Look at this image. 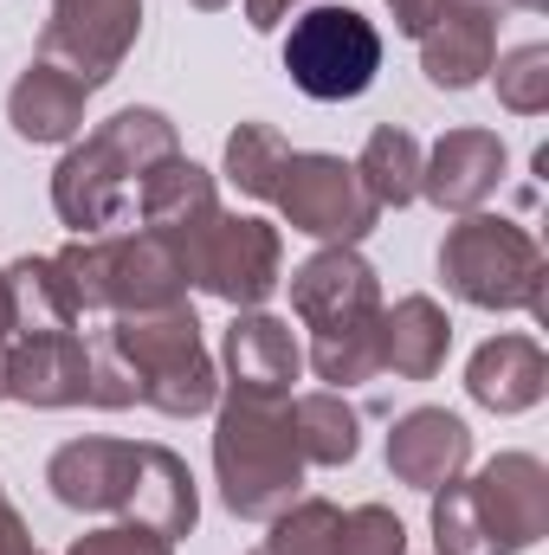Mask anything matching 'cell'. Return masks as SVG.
I'll return each instance as SVG.
<instances>
[{"label": "cell", "mask_w": 549, "mask_h": 555, "mask_svg": "<svg viewBox=\"0 0 549 555\" xmlns=\"http://www.w3.org/2000/svg\"><path fill=\"white\" fill-rule=\"evenodd\" d=\"M284 414H291V433H297L304 465H330V472L356 465V452H362V414H356L336 388L291 395V401H284Z\"/></svg>", "instance_id": "23"}, {"label": "cell", "mask_w": 549, "mask_h": 555, "mask_svg": "<svg viewBox=\"0 0 549 555\" xmlns=\"http://www.w3.org/2000/svg\"><path fill=\"white\" fill-rule=\"evenodd\" d=\"M59 266L72 272V291L85 304V317H137V310H162L188 297V272L175 259V246L162 233H91L72 240L59 253Z\"/></svg>", "instance_id": "5"}, {"label": "cell", "mask_w": 549, "mask_h": 555, "mask_svg": "<svg viewBox=\"0 0 549 555\" xmlns=\"http://www.w3.org/2000/svg\"><path fill=\"white\" fill-rule=\"evenodd\" d=\"M85 98L91 91L78 78H65L46 59H33L13 78V91H7V124H13V137L33 142V149H59V142H78V130H85Z\"/></svg>", "instance_id": "19"}, {"label": "cell", "mask_w": 549, "mask_h": 555, "mask_svg": "<svg viewBox=\"0 0 549 555\" xmlns=\"http://www.w3.org/2000/svg\"><path fill=\"white\" fill-rule=\"evenodd\" d=\"M297 7H317V0H246V26L253 33H278Z\"/></svg>", "instance_id": "32"}, {"label": "cell", "mask_w": 549, "mask_h": 555, "mask_svg": "<svg viewBox=\"0 0 549 555\" xmlns=\"http://www.w3.org/2000/svg\"><path fill=\"white\" fill-rule=\"evenodd\" d=\"M13 284V310H20V330H85V304L72 291V272L59 266V253H26L7 266Z\"/></svg>", "instance_id": "24"}, {"label": "cell", "mask_w": 549, "mask_h": 555, "mask_svg": "<svg viewBox=\"0 0 549 555\" xmlns=\"http://www.w3.org/2000/svg\"><path fill=\"white\" fill-rule=\"evenodd\" d=\"M181 272L194 291L233 304V310H259L284 284V240H278L272 220H253V214H214L207 227H194L181 246H175Z\"/></svg>", "instance_id": "7"}, {"label": "cell", "mask_w": 549, "mask_h": 555, "mask_svg": "<svg viewBox=\"0 0 549 555\" xmlns=\"http://www.w3.org/2000/svg\"><path fill=\"white\" fill-rule=\"evenodd\" d=\"M33 555H39V550H33Z\"/></svg>", "instance_id": "38"}, {"label": "cell", "mask_w": 549, "mask_h": 555, "mask_svg": "<svg viewBox=\"0 0 549 555\" xmlns=\"http://www.w3.org/2000/svg\"><path fill=\"white\" fill-rule=\"evenodd\" d=\"M382 72V33L369 13L317 0L284 33V78L310 104H356Z\"/></svg>", "instance_id": "6"}, {"label": "cell", "mask_w": 549, "mask_h": 555, "mask_svg": "<svg viewBox=\"0 0 549 555\" xmlns=\"http://www.w3.org/2000/svg\"><path fill=\"white\" fill-rule=\"evenodd\" d=\"M220 369H227V395L291 401V388L304 375V343L272 310H233V323L220 336Z\"/></svg>", "instance_id": "13"}, {"label": "cell", "mask_w": 549, "mask_h": 555, "mask_svg": "<svg viewBox=\"0 0 549 555\" xmlns=\"http://www.w3.org/2000/svg\"><path fill=\"white\" fill-rule=\"evenodd\" d=\"M304 452L284 401L220 395L214 401V485L220 504L246 524H272L284 504L304 498Z\"/></svg>", "instance_id": "3"}, {"label": "cell", "mask_w": 549, "mask_h": 555, "mask_svg": "<svg viewBox=\"0 0 549 555\" xmlns=\"http://www.w3.org/2000/svg\"><path fill=\"white\" fill-rule=\"evenodd\" d=\"M420 137L413 130H401V124H382V130H369V142H362V155H356V175H362V188H369V201L388 214H401V207H413L420 201Z\"/></svg>", "instance_id": "25"}, {"label": "cell", "mask_w": 549, "mask_h": 555, "mask_svg": "<svg viewBox=\"0 0 549 555\" xmlns=\"http://www.w3.org/2000/svg\"><path fill=\"white\" fill-rule=\"evenodd\" d=\"M124 524H142L168 543L194 537L201 524V491H194V472L188 459H175L168 446H142L137 459V485H130V504H124Z\"/></svg>", "instance_id": "22"}, {"label": "cell", "mask_w": 549, "mask_h": 555, "mask_svg": "<svg viewBox=\"0 0 549 555\" xmlns=\"http://www.w3.org/2000/svg\"><path fill=\"white\" fill-rule=\"evenodd\" d=\"M253 555H266V550H253Z\"/></svg>", "instance_id": "37"}, {"label": "cell", "mask_w": 549, "mask_h": 555, "mask_svg": "<svg viewBox=\"0 0 549 555\" xmlns=\"http://www.w3.org/2000/svg\"><path fill=\"white\" fill-rule=\"evenodd\" d=\"M7 401L20 408H85L91 349L78 330H20L7 343Z\"/></svg>", "instance_id": "12"}, {"label": "cell", "mask_w": 549, "mask_h": 555, "mask_svg": "<svg viewBox=\"0 0 549 555\" xmlns=\"http://www.w3.org/2000/svg\"><path fill=\"white\" fill-rule=\"evenodd\" d=\"M388 13H395V33H408V39H420L439 13H446V0H388Z\"/></svg>", "instance_id": "31"}, {"label": "cell", "mask_w": 549, "mask_h": 555, "mask_svg": "<svg viewBox=\"0 0 549 555\" xmlns=\"http://www.w3.org/2000/svg\"><path fill=\"white\" fill-rule=\"evenodd\" d=\"M137 439H65L52 459H46V485L65 511H85V517H124L130 504V485H137Z\"/></svg>", "instance_id": "14"}, {"label": "cell", "mask_w": 549, "mask_h": 555, "mask_svg": "<svg viewBox=\"0 0 549 555\" xmlns=\"http://www.w3.org/2000/svg\"><path fill=\"white\" fill-rule=\"evenodd\" d=\"M491 85H498V104L511 117H544L549 111V46L531 39V46H511L491 59Z\"/></svg>", "instance_id": "28"}, {"label": "cell", "mask_w": 549, "mask_h": 555, "mask_svg": "<svg viewBox=\"0 0 549 555\" xmlns=\"http://www.w3.org/2000/svg\"><path fill=\"white\" fill-rule=\"evenodd\" d=\"M65 555H175L168 537H155V530H142V524H104V530H91V537H78Z\"/></svg>", "instance_id": "30"}, {"label": "cell", "mask_w": 549, "mask_h": 555, "mask_svg": "<svg viewBox=\"0 0 549 555\" xmlns=\"http://www.w3.org/2000/svg\"><path fill=\"white\" fill-rule=\"evenodd\" d=\"M343 537V511L330 498H297L272 517V537L259 543L266 555H336Z\"/></svg>", "instance_id": "27"}, {"label": "cell", "mask_w": 549, "mask_h": 555, "mask_svg": "<svg viewBox=\"0 0 549 555\" xmlns=\"http://www.w3.org/2000/svg\"><path fill=\"white\" fill-rule=\"evenodd\" d=\"M20 336V310H13V284H7V266H0V343Z\"/></svg>", "instance_id": "33"}, {"label": "cell", "mask_w": 549, "mask_h": 555, "mask_svg": "<svg viewBox=\"0 0 549 555\" xmlns=\"http://www.w3.org/2000/svg\"><path fill=\"white\" fill-rule=\"evenodd\" d=\"M465 395L485 414H531L549 395V356L537 336H491L465 362Z\"/></svg>", "instance_id": "18"}, {"label": "cell", "mask_w": 549, "mask_h": 555, "mask_svg": "<svg viewBox=\"0 0 549 555\" xmlns=\"http://www.w3.org/2000/svg\"><path fill=\"white\" fill-rule=\"evenodd\" d=\"M446 7H485V13H511L518 7V13H544L549 0H446Z\"/></svg>", "instance_id": "34"}, {"label": "cell", "mask_w": 549, "mask_h": 555, "mask_svg": "<svg viewBox=\"0 0 549 555\" xmlns=\"http://www.w3.org/2000/svg\"><path fill=\"white\" fill-rule=\"evenodd\" d=\"M291 310L310 330V343L356 336V330H369L382 317V278L356 246H317L291 272Z\"/></svg>", "instance_id": "11"}, {"label": "cell", "mask_w": 549, "mask_h": 555, "mask_svg": "<svg viewBox=\"0 0 549 555\" xmlns=\"http://www.w3.org/2000/svg\"><path fill=\"white\" fill-rule=\"evenodd\" d=\"M472 465V426L452 414V408H408L388 433V472L395 485L408 491H439L452 478H465Z\"/></svg>", "instance_id": "16"}, {"label": "cell", "mask_w": 549, "mask_h": 555, "mask_svg": "<svg viewBox=\"0 0 549 555\" xmlns=\"http://www.w3.org/2000/svg\"><path fill=\"white\" fill-rule=\"evenodd\" d=\"M220 214V188H214V175L201 168V162H188V155H168L162 168H149L137 188V220L149 233H162L168 246H181L194 227H207Z\"/></svg>", "instance_id": "21"}, {"label": "cell", "mask_w": 549, "mask_h": 555, "mask_svg": "<svg viewBox=\"0 0 549 555\" xmlns=\"http://www.w3.org/2000/svg\"><path fill=\"white\" fill-rule=\"evenodd\" d=\"M375 343H382V375L395 382H433L452 356V317L433 297H395V310L382 304L375 317Z\"/></svg>", "instance_id": "20"}, {"label": "cell", "mask_w": 549, "mask_h": 555, "mask_svg": "<svg viewBox=\"0 0 549 555\" xmlns=\"http://www.w3.org/2000/svg\"><path fill=\"white\" fill-rule=\"evenodd\" d=\"M278 214L291 233L317 240V246H362L382 227V207L369 201L356 162L323 155V149H291L284 175H278Z\"/></svg>", "instance_id": "8"}, {"label": "cell", "mask_w": 549, "mask_h": 555, "mask_svg": "<svg viewBox=\"0 0 549 555\" xmlns=\"http://www.w3.org/2000/svg\"><path fill=\"white\" fill-rule=\"evenodd\" d=\"M137 33L142 0H52L39 26V59L78 78L85 91H104L137 52Z\"/></svg>", "instance_id": "9"}, {"label": "cell", "mask_w": 549, "mask_h": 555, "mask_svg": "<svg viewBox=\"0 0 549 555\" xmlns=\"http://www.w3.org/2000/svg\"><path fill=\"white\" fill-rule=\"evenodd\" d=\"M168 155H181V137H175V124H168L162 111L130 104V111L104 117L85 142H72L65 162L52 168V214H59L78 240L124 227L142 175L162 168Z\"/></svg>", "instance_id": "2"}, {"label": "cell", "mask_w": 549, "mask_h": 555, "mask_svg": "<svg viewBox=\"0 0 549 555\" xmlns=\"http://www.w3.org/2000/svg\"><path fill=\"white\" fill-rule=\"evenodd\" d=\"M505 168H511L505 137L465 124V130H446V137L420 155V194H426L439 214H478V207L498 194Z\"/></svg>", "instance_id": "15"}, {"label": "cell", "mask_w": 549, "mask_h": 555, "mask_svg": "<svg viewBox=\"0 0 549 555\" xmlns=\"http://www.w3.org/2000/svg\"><path fill=\"white\" fill-rule=\"evenodd\" d=\"M459 491L498 555H524L549 537V465L537 452H498L459 478Z\"/></svg>", "instance_id": "10"}, {"label": "cell", "mask_w": 549, "mask_h": 555, "mask_svg": "<svg viewBox=\"0 0 549 555\" xmlns=\"http://www.w3.org/2000/svg\"><path fill=\"white\" fill-rule=\"evenodd\" d=\"M304 369H310L317 382H330L336 395H343V388L375 382V375H382V343H375V323H369V330H356V336H323V343H310V349H304Z\"/></svg>", "instance_id": "29"}, {"label": "cell", "mask_w": 549, "mask_h": 555, "mask_svg": "<svg viewBox=\"0 0 549 555\" xmlns=\"http://www.w3.org/2000/svg\"><path fill=\"white\" fill-rule=\"evenodd\" d=\"M420 72L433 91H472L491 78V59H498V13L485 7H446L420 39Z\"/></svg>", "instance_id": "17"}, {"label": "cell", "mask_w": 549, "mask_h": 555, "mask_svg": "<svg viewBox=\"0 0 549 555\" xmlns=\"http://www.w3.org/2000/svg\"><path fill=\"white\" fill-rule=\"evenodd\" d=\"M439 278L459 304L472 310H531L544 317V246L531 227L498 220V214H459L439 240Z\"/></svg>", "instance_id": "4"}, {"label": "cell", "mask_w": 549, "mask_h": 555, "mask_svg": "<svg viewBox=\"0 0 549 555\" xmlns=\"http://www.w3.org/2000/svg\"><path fill=\"white\" fill-rule=\"evenodd\" d=\"M220 401V369L201 343L194 304H162L137 317H111L91 349V401L85 408H155L168 420H201Z\"/></svg>", "instance_id": "1"}, {"label": "cell", "mask_w": 549, "mask_h": 555, "mask_svg": "<svg viewBox=\"0 0 549 555\" xmlns=\"http://www.w3.org/2000/svg\"><path fill=\"white\" fill-rule=\"evenodd\" d=\"M0 401H7V343H0Z\"/></svg>", "instance_id": "36"}, {"label": "cell", "mask_w": 549, "mask_h": 555, "mask_svg": "<svg viewBox=\"0 0 549 555\" xmlns=\"http://www.w3.org/2000/svg\"><path fill=\"white\" fill-rule=\"evenodd\" d=\"M284 162H291V142L278 137L272 124H240V130L227 137V162H220V175H227L240 194H253V201H272V194H278V175H284Z\"/></svg>", "instance_id": "26"}, {"label": "cell", "mask_w": 549, "mask_h": 555, "mask_svg": "<svg viewBox=\"0 0 549 555\" xmlns=\"http://www.w3.org/2000/svg\"><path fill=\"white\" fill-rule=\"evenodd\" d=\"M188 7H201V13H220V7H233V0H188Z\"/></svg>", "instance_id": "35"}]
</instances>
